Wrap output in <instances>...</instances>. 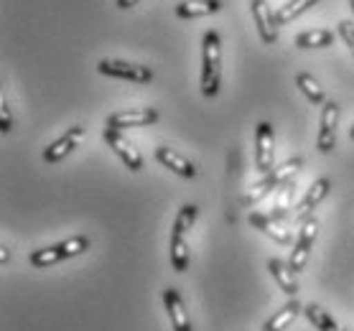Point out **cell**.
<instances>
[{
  "instance_id": "obj_1",
  "label": "cell",
  "mask_w": 354,
  "mask_h": 331,
  "mask_svg": "<svg viewBox=\"0 0 354 331\" xmlns=\"http://www.w3.org/2000/svg\"><path fill=\"white\" fill-rule=\"evenodd\" d=\"M222 84V39L217 31H207L201 41V95L217 97Z\"/></svg>"
},
{
  "instance_id": "obj_2",
  "label": "cell",
  "mask_w": 354,
  "mask_h": 331,
  "mask_svg": "<svg viewBox=\"0 0 354 331\" xmlns=\"http://www.w3.org/2000/svg\"><path fill=\"white\" fill-rule=\"evenodd\" d=\"M301 166H304V158H301V155H293V158H288L286 163L275 166L273 171L263 173V178H258V181L252 184V189L248 191L245 204H255V202H260V199H266L268 194H273L275 189H281L283 184H288L290 176H293Z\"/></svg>"
},
{
  "instance_id": "obj_3",
  "label": "cell",
  "mask_w": 354,
  "mask_h": 331,
  "mask_svg": "<svg viewBox=\"0 0 354 331\" xmlns=\"http://www.w3.org/2000/svg\"><path fill=\"white\" fill-rule=\"evenodd\" d=\"M87 250H89V237H84V234H77V237H69V240H64V243H59V245L33 250L31 255H28V263H31V267H48V265H57V263H62V260L84 255Z\"/></svg>"
},
{
  "instance_id": "obj_4",
  "label": "cell",
  "mask_w": 354,
  "mask_h": 331,
  "mask_svg": "<svg viewBox=\"0 0 354 331\" xmlns=\"http://www.w3.org/2000/svg\"><path fill=\"white\" fill-rule=\"evenodd\" d=\"M97 72L105 74V77H115V79L136 82V84H145V82L153 79L151 66L128 64V62H118V59H102V62L97 64Z\"/></svg>"
},
{
  "instance_id": "obj_5",
  "label": "cell",
  "mask_w": 354,
  "mask_h": 331,
  "mask_svg": "<svg viewBox=\"0 0 354 331\" xmlns=\"http://www.w3.org/2000/svg\"><path fill=\"white\" fill-rule=\"evenodd\" d=\"M316 234H319V222L316 217H308L301 227V234H298L296 245H293V252H290V260L288 265L293 273H301L308 263V255H311V247L316 243Z\"/></svg>"
},
{
  "instance_id": "obj_6",
  "label": "cell",
  "mask_w": 354,
  "mask_h": 331,
  "mask_svg": "<svg viewBox=\"0 0 354 331\" xmlns=\"http://www.w3.org/2000/svg\"><path fill=\"white\" fill-rule=\"evenodd\" d=\"M275 163V133L270 122H260L255 130V169L260 173L273 171Z\"/></svg>"
},
{
  "instance_id": "obj_7",
  "label": "cell",
  "mask_w": 354,
  "mask_h": 331,
  "mask_svg": "<svg viewBox=\"0 0 354 331\" xmlns=\"http://www.w3.org/2000/svg\"><path fill=\"white\" fill-rule=\"evenodd\" d=\"M158 122V110L153 107H138V110H122V113H113L107 117L105 128L115 130H128V128H148Z\"/></svg>"
},
{
  "instance_id": "obj_8",
  "label": "cell",
  "mask_w": 354,
  "mask_h": 331,
  "mask_svg": "<svg viewBox=\"0 0 354 331\" xmlns=\"http://www.w3.org/2000/svg\"><path fill=\"white\" fill-rule=\"evenodd\" d=\"M105 140L107 146L113 148L115 153H118V158H120L125 166H128L133 173H138V171L143 169V155L138 153V148L130 143L128 138L122 135V130H115V128H105Z\"/></svg>"
},
{
  "instance_id": "obj_9",
  "label": "cell",
  "mask_w": 354,
  "mask_h": 331,
  "mask_svg": "<svg viewBox=\"0 0 354 331\" xmlns=\"http://www.w3.org/2000/svg\"><path fill=\"white\" fill-rule=\"evenodd\" d=\"M337 125H339V105L337 102H324L322 128H319V135H316V148L322 153H331L337 148Z\"/></svg>"
},
{
  "instance_id": "obj_10",
  "label": "cell",
  "mask_w": 354,
  "mask_h": 331,
  "mask_svg": "<svg viewBox=\"0 0 354 331\" xmlns=\"http://www.w3.org/2000/svg\"><path fill=\"white\" fill-rule=\"evenodd\" d=\"M331 189V181L326 176L324 178H316L314 184H311V189L306 191V196L298 202V207L293 209V222H306L308 217H314V209L319 207V204L326 199V194H329Z\"/></svg>"
},
{
  "instance_id": "obj_11",
  "label": "cell",
  "mask_w": 354,
  "mask_h": 331,
  "mask_svg": "<svg viewBox=\"0 0 354 331\" xmlns=\"http://www.w3.org/2000/svg\"><path fill=\"white\" fill-rule=\"evenodd\" d=\"M250 10H252V18H255L263 44H275L278 41V26H275V13L268 6V0H250Z\"/></svg>"
},
{
  "instance_id": "obj_12",
  "label": "cell",
  "mask_w": 354,
  "mask_h": 331,
  "mask_svg": "<svg viewBox=\"0 0 354 331\" xmlns=\"http://www.w3.org/2000/svg\"><path fill=\"white\" fill-rule=\"evenodd\" d=\"M250 225L260 229V232L270 237L273 243L278 245H290V229L283 219H275L273 214H260V211H252L250 214Z\"/></svg>"
},
{
  "instance_id": "obj_13",
  "label": "cell",
  "mask_w": 354,
  "mask_h": 331,
  "mask_svg": "<svg viewBox=\"0 0 354 331\" xmlns=\"http://www.w3.org/2000/svg\"><path fill=\"white\" fill-rule=\"evenodd\" d=\"M82 135H84V128H82V125H74V128H69L62 138H57L54 143H48L46 151H44V161H46V163H59L62 158H66L74 148L80 146Z\"/></svg>"
},
{
  "instance_id": "obj_14",
  "label": "cell",
  "mask_w": 354,
  "mask_h": 331,
  "mask_svg": "<svg viewBox=\"0 0 354 331\" xmlns=\"http://www.w3.org/2000/svg\"><path fill=\"white\" fill-rule=\"evenodd\" d=\"M163 303H166V311H169L171 319V329L174 331H192V319L186 314L184 299L176 288H166L163 291Z\"/></svg>"
},
{
  "instance_id": "obj_15",
  "label": "cell",
  "mask_w": 354,
  "mask_h": 331,
  "mask_svg": "<svg viewBox=\"0 0 354 331\" xmlns=\"http://www.w3.org/2000/svg\"><path fill=\"white\" fill-rule=\"evenodd\" d=\"M156 161L161 163V166H166V169H171L176 176L181 178H194L196 176V166H194L189 158H184L181 153H176L174 148H156Z\"/></svg>"
},
{
  "instance_id": "obj_16",
  "label": "cell",
  "mask_w": 354,
  "mask_h": 331,
  "mask_svg": "<svg viewBox=\"0 0 354 331\" xmlns=\"http://www.w3.org/2000/svg\"><path fill=\"white\" fill-rule=\"evenodd\" d=\"M268 270H270V275H273V281L278 283V288H281L288 299H296V293H298V283L296 278H293V270H290L288 263H283V260L278 258H270L268 260Z\"/></svg>"
},
{
  "instance_id": "obj_17",
  "label": "cell",
  "mask_w": 354,
  "mask_h": 331,
  "mask_svg": "<svg viewBox=\"0 0 354 331\" xmlns=\"http://www.w3.org/2000/svg\"><path fill=\"white\" fill-rule=\"evenodd\" d=\"M219 8H222V0H181L176 6V16L186 18V21H194V18L212 16Z\"/></svg>"
},
{
  "instance_id": "obj_18",
  "label": "cell",
  "mask_w": 354,
  "mask_h": 331,
  "mask_svg": "<svg viewBox=\"0 0 354 331\" xmlns=\"http://www.w3.org/2000/svg\"><path fill=\"white\" fill-rule=\"evenodd\" d=\"M171 267L176 273H186L189 267V243H186V232L178 227L171 229Z\"/></svg>"
},
{
  "instance_id": "obj_19",
  "label": "cell",
  "mask_w": 354,
  "mask_h": 331,
  "mask_svg": "<svg viewBox=\"0 0 354 331\" xmlns=\"http://www.w3.org/2000/svg\"><path fill=\"white\" fill-rule=\"evenodd\" d=\"M298 314H304V306H301L296 299H290L281 311H275V314L268 319L266 326H263V331H286Z\"/></svg>"
},
{
  "instance_id": "obj_20",
  "label": "cell",
  "mask_w": 354,
  "mask_h": 331,
  "mask_svg": "<svg viewBox=\"0 0 354 331\" xmlns=\"http://www.w3.org/2000/svg\"><path fill=\"white\" fill-rule=\"evenodd\" d=\"M337 36L339 33L329 28H314V31H304L301 36H296V46L298 49H329Z\"/></svg>"
},
{
  "instance_id": "obj_21",
  "label": "cell",
  "mask_w": 354,
  "mask_h": 331,
  "mask_svg": "<svg viewBox=\"0 0 354 331\" xmlns=\"http://www.w3.org/2000/svg\"><path fill=\"white\" fill-rule=\"evenodd\" d=\"M319 0H288L286 6L275 10V26H286L290 21H296L298 16H304L306 10H311Z\"/></svg>"
},
{
  "instance_id": "obj_22",
  "label": "cell",
  "mask_w": 354,
  "mask_h": 331,
  "mask_svg": "<svg viewBox=\"0 0 354 331\" xmlns=\"http://www.w3.org/2000/svg\"><path fill=\"white\" fill-rule=\"evenodd\" d=\"M304 316H306L308 323H311L316 331H344L337 321H334V316H329L322 306H316V303L304 306Z\"/></svg>"
},
{
  "instance_id": "obj_23",
  "label": "cell",
  "mask_w": 354,
  "mask_h": 331,
  "mask_svg": "<svg viewBox=\"0 0 354 331\" xmlns=\"http://www.w3.org/2000/svg\"><path fill=\"white\" fill-rule=\"evenodd\" d=\"M293 191H296V184H283L281 189H278V199H275V207H273V214L275 219H290L293 217Z\"/></svg>"
},
{
  "instance_id": "obj_24",
  "label": "cell",
  "mask_w": 354,
  "mask_h": 331,
  "mask_svg": "<svg viewBox=\"0 0 354 331\" xmlns=\"http://www.w3.org/2000/svg\"><path fill=\"white\" fill-rule=\"evenodd\" d=\"M296 84H298V89L304 92V97H306L308 102H314V105H324V102H326L324 87L314 79V77H311V74L301 72V74L296 77Z\"/></svg>"
},
{
  "instance_id": "obj_25",
  "label": "cell",
  "mask_w": 354,
  "mask_h": 331,
  "mask_svg": "<svg viewBox=\"0 0 354 331\" xmlns=\"http://www.w3.org/2000/svg\"><path fill=\"white\" fill-rule=\"evenodd\" d=\"M194 222H196V207H194V204H184V207L178 209L174 227H178V229H184V232H189Z\"/></svg>"
},
{
  "instance_id": "obj_26",
  "label": "cell",
  "mask_w": 354,
  "mask_h": 331,
  "mask_svg": "<svg viewBox=\"0 0 354 331\" xmlns=\"http://www.w3.org/2000/svg\"><path fill=\"white\" fill-rule=\"evenodd\" d=\"M337 33H339V39L344 41L346 46H349V51L354 54V23L352 21H339Z\"/></svg>"
},
{
  "instance_id": "obj_27",
  "label": "cell",
  "mask_w": 354,
  "mask_h": 331,
  "mask_svg": "<svg viewBox=\"0 0 354 331\" xmlns=\"http://www.w3.org/2000/svg\"><path fill=\"white\" fill-rule=\"evenodd\" d=\"M0 130H3V133H10V130H13V115H10L8 102L0 105Z\"/></svg>"
},
{
  "instance_id": "obj_28",
  "label": "cell",
  "mask_w": 354,
  "mask_h": 331,
  "mask_svg": "<svg viewBox=\"0 0 354 331\" xmlns=\"http://www.w3.org/2000/svg\"><path fill=\"white\" fill-rule=\"evenodd\" d=\"M138 3H140V0H118L115 6H118L120 10H130L133 6H138Z\"/></svg>"
},
{
  "instance_id": "obj_29",
  "label": "cell",
  "mask_w": 354,
  "mask_h": 331,
  "mask_svg": "<svg viewBox=\"0 0 354 331\" xmlns=\"http://www.w3.org/2000/svg\"><path fill=\"white\" fill-rule=\"evenodd\" d=\"M0 250H3V255H0V263L6 265V263L10 260V252H8V247H0Z\"/></svg>"
},
{
  "instance_id": "obj_30",
  "label": "cell",
  "mask_w": 354,
  "mask_h": 331,
  "mask_svg": "<svg viewBox=\"0 0 354 331\" xmlns=\"http://www.w3.org/2000/svg\"><path fill=\"white\" fill-rule=\"evenodd\" d=\"M349 138H352V140H354V125H352V130H349Z\"/></svg>"
},
{
  "instance_id": "obj_31",
  "label": "cell",
  "mask_w": 354,
  "mask_h": 331,
  "mask_svg": "<svg viewBox=\"0 0 354 331\" xmlns=\"http://www.w3.org/2000/svg\"><path fill=\"white\" fill-rule=\"evenodd\" d=\"M349 8H352V13H354V0H349Z\"/></svg>"
}]
</instances>
